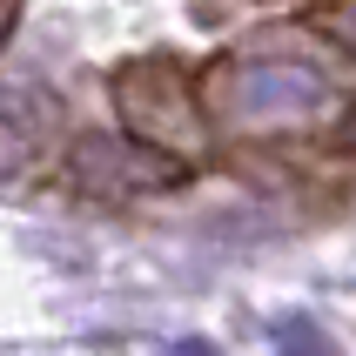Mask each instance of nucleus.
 <instances>
[{
	"mask_svg": "<svg viewBox=\"0 0 356 356\" xmlns=\"http://www.w3.org/2000/svg\"><path fill=\"white\" fill-rule=\"evenodd\" d=\"M128 135L148 148H195V101L168 67H128L115 88Z\"/></svg>",
	"mask_w": 356,
	"mask_h": 356,
	"instance_id": "obj_1",
	"label": "nucleus"
},
{
	"mask_svg": "<svg viewBox=\"0 0 356 356\" xmlns=\"http://www.w3.org/2000/svg\"><path fill=\"white\" fill-rule=\"evenodd\" d=\"M222 81H229L222 121H236V128H296L316 108V81L296 67H236Z\"/></svg>",
	"mask_w": 356,
	"mask_h": 356,
	"instance_id": "obj_3",
	"label": "nucleus"
},
{
	"mask_svg": "<svg viewBox=\"0 0 356 356\" xmlns=\"http://www.w3.org/2000/svg\"><path fill=\"white\" fill-rule=\"evenodd\" d=\"M67 181L81 195H141V188H161V181H181V161H168L148 141H81L67 155Z\"/></svg>",
	"mask_w": 356,
	"mask_h": 356,
	"instance_id": "obj_2",
	"label": "nucleus"
},
{
	"mask_svg": "<svg viewBox=\"0 0 356 356\" xmlns=\"http://www.w3.org/2000/svg\"><path fill=\"white\" fill-rule=\"evenodd\" d=\"M161 356H216V350H209V343H195V337H188V343H168V350H161Z\"/></svg>",
	"mask_w": 356,
	"mask_h": 356,
	"instance_id": "obj_5",
	"label": "nucleus"
},
{
	"mask_svg": "<svg viewBox=\"0 0 356 356\" xmlns=\"http://www.w3.org/2000/svg\"><path fill=\"white\" fill-rule=\"evenodd\" d=\"M276 356H337V350H330V337H323V330H316V323H282V330H276Z\"/></svg>",
	"mask_w": 356,
	"mask_h": 356,
	"instance_id": "obj_4",
	"label": "nucleus"
},
{
	"mask_svg": "<svg viewBox=\"0 0 356 356\" xmlns=\"http://www.w3.org/2000/svg\"><path fill=\"white\" fill-rule=\"evenodd\" d=\"M0 20H7V7H0Z\"/></svg>",
	"mask_w": 356,
	"mask_h": 356,
	"instance_id": "obj_6",
	"label": "nucleus"
}]
</instances>
